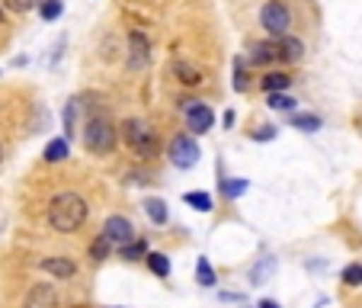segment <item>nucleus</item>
Listing matches in <instances>:
<instances>
[{
	"instance_id": "obj_30",
	"label": "nucleus",
	"mask_w": 362,
	"mask_h": 308,
	"mask_svg": "<svg viewBox=\"0 0 362 308\" xmlns=\"http://www.w3.org/2000/svg\"><path fill=\"white\" fill-rule=\"evenodd\" d=\"M343 283H346V286H362V263H349V267L343 270Z\"/></svg>"
},
{
	"instance_id": "obj_11",
	"label": "nucleus",
	"mask_w": 362,
	"mask_h": 308,
	"mask_svg": "<svg viewBox=\"0 0 362 308\" xmlns=\"http://www.w3.org/2000/svg\"><path fill=\"white\" fill-rule=\"evenodd\" d=\"M42 270H45L48 276H55V280H71V276L77 273L74 261H68V257H45V261H42Z\"/></svg>"
},
{
	"instance_id": "obj_21",
	"label": "nucleus",
	"mask_w": 362,
	"mask_h": 308,
	"mask_svg": "<svg viewBox=\"0 0 362 308\" xmlns=\"http://www.w3.org/2000/svg\"><path fill=\"white\" fill-rule=\"evenodd\" d=\"M247 180L244 177H231V180H221V193H225V199H238L247 193Z\"/></svg>"
},
{
	"instance_id": "obj_2",
	"label": "nucleus",
	"mask_w": 362,
	"mask_h": 308,
	"mask_svg": "<svg viewBox=\"0 0 362 308\" xmlns=\"http://www.w3.org/2000/svg\"><path fill=\"white\" fill-rule=\"evenodd\" d=\"M122 138H125V144L132 148V154H138L141 161L154 158V154L160 151L158 132L151 129L144 119H125V122H122Z\"/></svg>"
},
{
	"instance_id": "obj_23",
	"label": "nucleus",
	"mask_w": 362,
	"mask_h": 308,
	"mask_svg": "<svg viewBox=\"0 0 362 308\" xmlns=\"http://www.w3.org/2000/svg\"><path fill=\"white\" fill-rule=\"evenodd\" d=\"M196 283H199V286H205V289L215 286V270L209 267V261H205V257H199V261H196Z\"/></svg>"
},
{
	"instance_id": "obj_5",
	"label": "nucleus",
	"mask_w": 362,
	"mask_h": 308,
	"mask_svg": "<svg viewBox=\"0 0 362 308\" xmlns=\"http://www.w3.org/2000/svg\"><path fill=\"white\" fill-rule=\"evenodd\" d=\"M260 20H263V29H267L273 39L292 33V13H288V7L282 4V0H269V4H263Z\"/></svg>"
},
{
	"instance_id": "obj_7",
	"label": "nucleus",
	"mask_w": 362,
	"mask_h": 308,
	"mask_svg": "<svg viewBox=\"0 0 362 308\" xmlns=\"http://www.w3.org/2000/svg\"><path fill=\"white\" fill-rule=\"evenodd\" d=\"M129 71H144L151 64V39L141 29H132L129 33V58H125Z\"/></svg>"
},
{
	"instance_id": "obj_24",
	"label": "nucleus",
	"mask_w": 362,
	"mask_h": 308,
	"mask_svg": "<svg viewBox=\"0 0 362 308\" xmlns=\"http://www.w3.org/2000/svg\"><path fill=\"white\" fill-rule=\"evenodd\" d=\"M267 106H269V110H279V113H292L295 110V100L288 93H269L267 96Z\"/></svg>"
},
{
	"instance_id": "obj_26",
	"label": "nucleus",
	"mask_w": 362,
	"mask_h": 308,
	"mask_svg": "<svg viewBox=\"0 0 362 308\" xmlns=\"http://www.w3.org/2000/svg\"><path fill=\"white\" fill-rule=\"evenodd\" d=\"M141 253H148V244H144L141 238H135V241H129V244H122V257H125V261H138Z\"/></svg>"
},
{
	"instance_id": "obj_20",
	"label": "nucleus",
	"mask_w": 362,
	"mask_h": 308,
	"mask_svg": "<svg viewBox=\"0 0 362 308\" xmlns=\"http://www.w3.org/2000/svg\"><path fill=\"white\" fill-rule=\"evenodd\" d=\"M144 257H148L151 273H158V276H170V261H167V253H160V251H148Z\"/></svg>"
},
{
	"instance_id": "obj_12",
	"label": "nucleus",
	"mask_w": 362,
	"mask_h": 308,
	"mask_svg": "<svg viewBox=\"0 0 362 308\" xmlns=\"http://www.w3.org/2000/svg\"><path fill=\"white\" fill-rule=\"evenodd\" d=\"M173 74H177V81L186 84V87H196V84L202 81V71H199L192 62H186V58H177V62H173Z\"/></svg>"
},
{
	"instance_id": "obj_37",
	"label": "nucleus",
	"mask_w": 362,
	"mask_h": 308,
	"mask_svg": "<svg viewBox=\"0 0 362 308\" xmlns=\"http://www.w3.org/2000/svg\"><path fill=\"white\" fill-rule=\"evenodd\" d=\"M0 161H4V148H0Z\"/></svg>"
},
{
	"instance_id": "obj_33",
	"label": "nucleus",
	"mask_w": 362,
	"mask_h": 308,
	"mask_svg": "<svg viewBox=\"0 0 362 308\" xmlns=\"http://www.w3.org/2000/svg\"><path fill=\"white\" fill-rule=\"evenodd\" d=\"M221 299H225V302H244V295H240V292H221Z\"/></svg>"
},
{
	"instance_id": "obj_27",
	"label": "nucleus",
	"mask_w": 362,
	"mask_h": 308,
	"mask_svg": "<svg viewBox=\"0 0 362 308\" xmlns=\"http://www.w3.org/2000/svg\"><path fill=\"white\" fill-rule=\"evenodd\" d=\"M77 103L81 100H68V106H64V129H68V138L77 132Z\"/></svg>"
},
{
	"instance_id": "obj_19",
	"label": "nucleus",
	"mask_w": 362,
	"mask_h": 308,
	"mask_svg": "<svg viewBox=\"0 0 362 308\" xmlns=\"http://www.w3.org/2000/svg\"><path fill=\"white\" fill-rule=\"evenodd\" d=\"M144 212H148V219L154 222V225H164L167 222V203L164 199H144Z\"/></svg>"
},
{
	"instance_id": "obj_34",
	"label": "nucleus",
	"mask_w": 362,
	"mask_h": 308,
	"mask_svg": "<svg viewBox=\"0 0 362 308\" xmlns=\"http://www.w3.org/2000/svg\"><path fill=\"white\" fill-rule=\"evenodd\" d=\"M221 122H225V129H231V125H234V110H228L225 116H221Z\"/></svg>"
},
{
	"instance_id": "obj_36",
	"label": "nucleus",
	"mask_w": 362,
	"mask_h": 308,
	"mask_svg": "<svg viewBox=\"0 0 362 308\" xmlns=\"http://www.w3.org/2000/svg\"><path fill=\"white\" fill-rule=\"evenodd\" d=\"M0 20H4V4H0Z\"/></svg>"
},
{
	"instance_id": "obj_8",
	"label": "nucleus",
	"mask_w": 362,
	"mask_h": 308,
	"mask_svg": "<svg viewBox=\"0 0 362 308\" xmlns=\"http://www.w3.org/2000/svg\"><path fill=\"white\" fill-rule=\"evenodd\" d=\"M103 238L110 244H129V241H135V225L125 215H110L103 225Z\"/></svg>"
},
{
	"instance_id": "obj_22",
	"label": "nucleus",
	"mask_w": 362,
	"mask_h": 308,
	"mask_svg": "<svg viewBox=\"0 0 362 308\" xmlns=\"http://www.w3.org/2000/svg\"><path fill=\"white\" fill-rule=\"evenodd\" d=\"M39 13H42L45 23H55L58 16L64 13V4L62 0H39Z\"/></svg>"
},
{
	"instance_id": "obj_3",
	"label": "nucleus",
	"mask_w": 362,
	"mask_h": 308,
	"mask_svg": "<svg viewBox=\"0 0 362 308\" xmlns=\"http://www.w3.org/2000/svg\"><path fill=\"white\" fill-rule=\"evenodd\" d=\"M116 142H119V132L106 116H93L83 125V144H87L90 154H112Z\"/></svg>"
},
{
	"instance_id": "obj_28",
	"label": "nucleus",
	"mask_w": 362,
	"mask_h": 308,
	"mask_svg": "<svg viewBox=\"0 0 362 308\" xmlns=\"http://www.w3.org/2000/svg\"><path fill=\"white\" fill-rule=\"evenodd\" d=\"M110 251H112V244L103 238V234L93 241V244H90V257H93V261H106V257H110Z\"/></svg>"
},
{
	"instance_id": "obj_14",
	"label": "nucleus",
	"mask_w": 362,
	"mask_h": 308,
	"mask_svg": "<svg viewBox=\"0 0 362 308\" xmlns=\"http://www.w3.org/2000/svg\"><path fill=\"white\" fill-rule=\"evenodd\" d=\"M273 273H276V257H263L260 263H253L250 267V283H269L273 280Z\"/></svg>"
},
{
	"instance_id": "obj_15",
	"label": "nucleus",
	"mask_w": 362,
	"mask_h": 308,
	"mask_svg": "<svg viewBox=\"0 0 362 308\" xmlns=\"http://www.w3.org/2000/svg\"><path fill=\"white\" fill-rule=\"evenodd\" d=\"M269 62H279V48H276V42H260L253 48L250 64H269Z\"/></svg>"
},
{
	"instance_id": "obj_32",
	"label": "nucleus",
	"mask_w": 362,
	"mask_h": 308,
	"mask_svg": "<svg viewBox=\"0 0 362 308\" xmlns=\"http://www.w3.org/2000/svg\"><path fill=\"white\" fill-rule=\"evenodd\" d=\"M129 183L144 186V183H151V180H148V173H144V171H135V173H129Z\"/></svg>"
},
{
	"instance_id": "obj_18",
	"label": "nucleus",
	"mask_w": 362,
	"mask_h": 308,
	"mask_svg": "<svg viewBox=\"0 0 362 308\" xmlns=\"http://www.w3.org/2000/svg\"><path fill=\"white\" fill-rule=\"evenodd\" d=\"M68 138H55V142H48L45 144V161L48 164H58V161L68 158Z\"/></svg>"
},
{
	"instance_id": "obj_6",
	"label": "nucleus",
	"mask_w": 362,
	"mask_h": 308,
	"mask_svg": "<svg viewBox=\"0 0 362 308\" xmlns=\"http://www.w3.org/2000/svg\"><path fill=\"white\" fill-rule=\"evenodd\" d=\"M183 116H186V125H189V135H205L215 125L212 106L202 100H183Z\"/></svg>"
},
{
	"instance_id": "obj_16",
	"label": "nucleus",
	"mask_w": 362,
	"mask_h": 308,
	"mask_svg": "<svg viewBox=\"0 0 362 308\" xmlns=\"http://www.w3.org/2000/svg\"><path fill=\"white\" fill-rule=\"evenodd\" d=\"M288 84H292V77L282 74V71H273V74H267V77L260 81V87L267 90V93H286Z\"/></svg>"
},
{
	"instance_id": "obj_4",
	"label": "nucleus",
	"mask_w": 362,
	"mask_h": 308,
	"mask_svg": "<svg viewBox=\"0 0 362 308\" xmlns=\"http://www.w3.org/2000/svg\"><path fill=\"white\" fill-rule=\"evenodd\" d=\"M199 144H196V135H173L170 144H167V158H170L173 167H180V171H189V167L199 164Z\"/></svg>"
},
{
	"instance_id": "obj_1",
	"label": "nucleus",
	"mask_w": 362,
	"mask_h": 308,
	"mask_svg": "<svg viewBox=\"0 0 362 308\" xmlns=\"http://www.w3.org/2000/svg\"><path fill=\"white\" fill-rule=\"evenodd\" d=\"M87 212H90V205L81 193H58L48 203V225L62 234H74L87 222Z\"/></svg>"
},
{
	"instance_id": "obj_10",
	"label": "nucleus",
	"mask_w": 362,
	"mask_h": 308,
	"mask_svg": "<svg viewBox=\"0 0 362 308\" xmlns=\"http://www.w3.org/2000/svg\"><path fill=\"white\" fill-rule=\"evenodd\" d=\"M276 48H279V62H301V55H305V42L295 39L292 33L288 35H279V42H276Z\"/></svg>"
},
{
	"instance_id": "obj_9",
	"label": "nucleus",
	"mask_w": 362,
	"mask_h": 308,
	"mask_svg": "<svg viewBox=\"0 0 362 308\" xmlns=\"http://www.w3.org/2000/svg\"><path fill=\"white\" fill-rule=\"evenodd\" d=\"M55 305H58V292L52 283H35L29 289L26 302H23V308H55Z\"/></svg>"
},
{
	"instance_id": "obj_29",
	"label": "nucleus",
	"mask_w": 362,
	"mask_h": 308,
	"mask_svg": "<svg viewBox=\"0 0 362 308\" xmlns=\"http://www.w3.org/2000/svg\"><path fill=\"white\" fill-rule=\"evenodd\" d=\"M7 10H13V13H29L33 7H39V0H0Z\"/></svg>"
},
{
	"instance_id": "obj_25",
	"label": "nucleus",
	"mask_w": 362,
	"mask_h": 308,
	"mask_svg": "<svg viewBox=\"0 0 362 308\" xmlns=\"http://www.w3.org/2000/svg\"><path fill=\"white\" fill-rule=\"evenodd\" d=\"M231 84H234V90H238V93H244V90H247V62H244V58H234V77H231Z\"/></svg>"
},
{
	"instance_id": "obj_35",
	"label": "nucleus",
	"mask_w": 362,
	"mask_h": 308,
	"mask_svg": "<svg viewBox=\"0 0 362 308\" xmlns=\"http://www.w3.org/2000/svg\"><path fill=\"white\" fill-rule=\"evenodd\" d=\"M257 308H279V305H276L273 299H263V302H260V305H257Z\"/></svg>"
},
{
	"instance_id": "obj_17",
	"label": "nucleus",
	"mask_w": 362,
	"mask_h": 308,
	"mask_svg": "<svg viewBox=\"0 0 362 308\" xmlns=\"http://www.w3.org/2000/svg\"><path fill=\"white\" fill-rule=\"evenodd\" d=\"M288 125L301 132H317L321 129V116H311V113H292L288 116Z\"/></svg>"
},
{
	"instance_id": "obj_13",
	"label": "nucleus",
	"mask_w": 362,
	"mask_h": 308,
	"mask_svg": "<svg viewBox=\"0 0 362 308\" xmlns=\"http://www.w3.org/2000/svg\"><path fill=\"white\" fill-rule=\"evenodd\" d=\"M183 203H186V205H192L196 212H212V209H215L212 193H205V190H192V193H186Z\"/></svg>"
},
{
	"instance_id": "obj_31",
	"label": "nucleus",
	"mask_w": 362,
	"mask_h": 308,
	"mask_svg": "<svg viewBox=\"0 0 362 308\" xmlns=\"http://www.w3.org/2000/svg\"><path fill=\"white\" fill-rule=\"evenodd\" d=\"M269 138H276V129H273V125H263L260 132H253V142H269Z\"/></svg>"
}]
</instances>
